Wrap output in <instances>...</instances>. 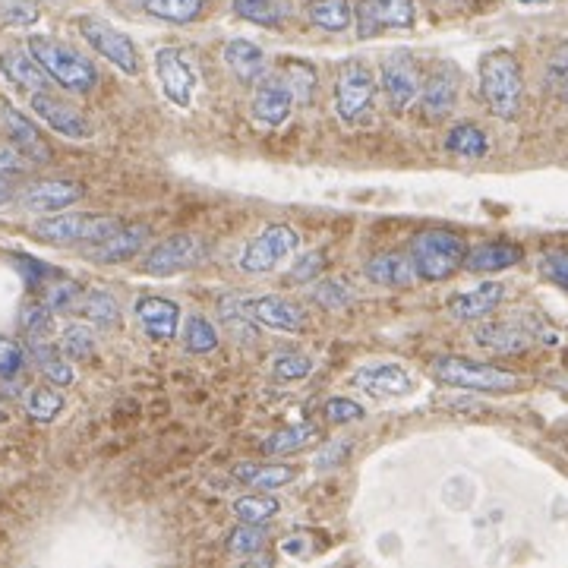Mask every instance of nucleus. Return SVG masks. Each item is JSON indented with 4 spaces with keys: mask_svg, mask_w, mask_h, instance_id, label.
Returning a JSON list of instances; mask_svg holds the SVG:
<instances>
[{
    "mask_svg": "<svg viewBox=\"0 0 568 568\" xmlns=\"http://www.w3.org/2000/svg\"><path fill=\"white\" fill-rule=\"evenodd\" d=\"M124 228L114 215H51L32 225V234L45 243H101Z\"/></svg>",
    "mask_w": 568,
    "mask_h": 568,
    "instance_id": "5",
    "label": "nucleus"
},
{
    "mask_svg": "<svg viewBox=\"0 0 568 568\" xmlns=\"http://www.w3.org/2000/svg\"><path fill=\"white\" fill-rule=\"evenodd\" d=\"M234 310L253 322L275 332H303L307 329V313L297 300L281 297V294H262L250 300H234Z\"/></svg>",
    "mask_w": 568,
    "mask_h": 568,
    "instance_id": "10",
    "label": "nucleus"
},
{
    "mask_svg": "<svg viewBox=\"0 0 568 568\" xmlns=\"http://www.w3.org/2000/svg\"><path fill=\"white\" fill-rule=\"evenodd\" d=\"M0 70L7 73L10 83H16L19 89H26V92H48V83H51V76L42 70V64L32 57V51H4L0 54Z\"/></svg>",
    "mask_w": 568,
    "mask_h": 568,
    "instance_id": "22",
    "label": "nucleus"
},
{
    "mask_svg": "<svg viewBox=\"0 0 568 568\" xmlns=\"http://www.w3.org/2000/svg\"><path fill=\"white\" fill-rule=\"evenodd\" d=\"M51 307L42 300H26L23 310H19V326H23L26 335H42L51 329Z\"/></svg>",
    "mask_w": 568,
    "mask_h": 568,
    "instance_id": "43",
    "label": "nucleus"
},
{
    "mask_svg": "<svg viewBox=\"0 0 568 568\" xmlns=\"http://www.w3.org/2000/svg\"><path fill=\"white\" fill-rule=\"evenodd\" d=\"M319 439V426L316 423H294V426H284V430L272 433L266 442H262V455L278 458V455H294L310 449V445Z\"/></svg>",
    "mask_w": 568,
    "mask_h": 568,
    "instance_id": "29",
    "label": "nucleus"
},
{
    "mask_svg": "<svg viewBox=\"0 0 568 568\" xmlns=\"http://www.w3.org/2000/svg\"><path fill=\"white\" fill-rule=\"evenodd\" d=\"M32 57L42 64V70L51 76V83H57L60 89L76 92V95H89L98 86V70L89 57H83L76 48L57 42V38L48 35H32L29 45Z\"/></svg>",
    "mask_w": 568,
    "mask_h": 568,
    "instance_id": "1",
    "label": "nucleus"
},
{
    "mask_svg": "<svg viewBox=\"0 0 568 568\" xmlns=\"http://www.w3.org/2000/svg\"><path fill=\"white\" fill-rule=\"evenodd\" d=\"M423 79L417 70V60L408 51H392L382 60V92L389 101L392 114H404L420 98Z\"/></svg>",
    "mask_w": 568,
    "mask_h": 568,
    "instance_id": "11",
    "label": "nucleus"
},
{
    "mask_svg": "<svg viewBox=\"0 0 568 568\" xmlns=\"http://www.w3.org/2000/svg\"><path fill=\"white\" fill-rule=\"evenodd\" d=\"M376 98V79L367 64L360 60H348L338 70V83H335V114L344 124H360L367 111L373 108Z\"/></svg>",
    "mask_w": 568,
    "mask_h": 568,
    "instance_id": "8",
    "label": "nucleus"
},
{
    "mask_svg": "<svg viewBox=\"0 0 568 568\" xmlns=\"http://www.w3.org/2000/svg\"><path fill=\"white\" fill-rule=\"evenodd\" d=\"M221 57H225L228 70L240 83H256V79L266 73V51L247 42V38H231V42L221 48Z\"/></svg>",
    "mask_w": 568,
    "mask_h": 568,
    "instance_id": "24",
    "label": "nucleus"
},
{
    "mask_svg": "<svg viewBox=\"0 0 568 568\" xmlns=\"http://www.w3.org/2000/svg\"><path fill=\"white\" fill-rule=\"evenodd\" d=\"M266 543H269L266 527L240 521V527H234V531L228 534V543H225V546H228V553H234V556H253V553H259Z\"/></svg>",
    "mask_w": 568,
    "mask_h": 568,
    "instance_id": "39",
    "label": "nucleus"
},
{
    "mask_svg": "<svg viewBox=\"0 0 568 568\" xmlns=\"http://www.w3.org/2000/svg\"><path fill=\"white\" fill-rule=\"evenodd\" d=\"M505 297V288L496 281H486L480 284V288H471V291H461L455 297H449V303H445V310H449V316L461 319V322H471V319H483L490 316L499 303Z\"/></svg>",
    "mask_w": 568,
    "mask_h": 568,
    "instance_id": "20",
    "label": "nucleus"
},
{
    "mask_svg": "<svg viewBox=\"0 0 568 568\" xmlns=\"http://www.w3.org/2000/svg\"><path fill=\"white\" fill-rule=\"evenodd\" d=\"M310 300L326 313H338L344 307H351L354 291L348 288V281H341V278H322V281L310 284Z\"/></svg>",
    "mask_w": 568,
    "mask_h": 568,
    "instance_id": "35",
    "label": "nucleus"
},
{
    "mask_svg": "<svg viewBox=\"0 0 568 568\" xmlns=\"http://www.w3.org/2000/svg\"><path fill=\"white\" fill-rule=\"evenodd\" d=\"M32 168V161L19 152L13 142L0 146V177H13V174H26Z\"/></svg>",
    "mask_w": 568,
    "mask_h": 568,
    "instance_id": "51",
    "label": "nucleus"
},
{
    "mask_svg": "<svg viewBox=\"0 0 568 568\" xmlns=\"http://www.w3.org/2000/svg\"><path fill=\"white\" fill-rule=\"evenodd\" d=\"M300 247V237L288 225H269L262 234H256L240 253V269L247 275H269L281 262H288Z\"/></svg>",
    "mask_w": 568,
    "mask_h": 568,
    "instance_id": "6",
    "label": "nucleus"
},
{
    "mask_svg": "<svg viewBox=\"0 0 568 568\" xmlns=\"http://www.w3.org/2000/svg\"><path fill=\"white\" fill-rule=\"evenodd\" d=\"M60 411H64V395L57 392V385H35L26 392V414L38 423H51Z\"/></svg>",
    "mask_w": 568,
    "mask_h": 568,
    "instance_id": "36",
    "label": "nucleus"
},
{
    "mask_svg": "<svg viewBox=\"0 0 568 568\" xmlns=\"http://www.w3.org/2000/svg\"><path fill=\"white\" fill-rule=\"evenodd\" d=\"M155 76H158L161 92L168 95L171 105H177V108L193 105L196 73H193L184 51L180 48H158L155 51Z\"/></svg>",
    "mask_w": 568,
    "mask_h": 568,
    "instance_id": "12",
    "label": "nucleus"
},
{
    "mask_svg": "<svg viewBox=\"0 0 568 568\" xmlns=\"http://www.w3.org/2000/svg\"><path fill=\"white\" fill-rule=\"evenodd\" d=\"M518 4H550V0H518Z\"/></svg>",
    "mask_w": 568,
    "mask_h": 568,
    "instance_id": "54",
    "label": "nucleus"
},
{
    "mask_svg": "<svg viewBox=\"0 0 568 568\" xmlns=\"http://www.w3.org/2000/svg\"><path fill=\"white\" fill-rule=\"evenodd\" d=\"M79 310H83L86 319H92L95 326L101 329H114L117 322H120V307H117V300L108 294V291H86L83 297H79Z\"/></svg>",
    "mask_w": 568,
    "mask_h": 568,
    "instance_id": "34",
    "label": "nucleus"
},
{
    "mask_svg": "<svg viewBox=\"0 0 568 568\" xmlns=\"http://www.w3.org/2000/svg\"><path fill=\"white\" fill-rule=\"evenodd\" d=\"M524 259V250L518 243L509 240H490V243H477L474 250H468L464 256V269L471 272H502V269H512Z\"/></svg>",
    "mask_w": 568,
    "mask_h": 568,
    "instance_id": "23",
    "label": "nucleus"
},
{
    "mask_svg": "<svg viewBox=\"0 0 568 568\" xmlns=\"http://www.w3.org/2000/svg\"><path fill=\"white\" fill-rule=\"evenodd\" d=\"M351 449H354V439H351V436L332 439L329 445H322L319 455L313 458V468H316V471H332V468H341L344 458L351 455Z\"/></svg>",
    "mask_w": 568,
    "mask_h": 568,
    "instance_id": "45",
    "label": "nucleus"
},
{
    "mask_svg": "<svg viewBox=\"0 0 568 568\" xmlns=\"http://www.w3.org/2000/svg\"><path fill=\"white\" fill-rule=\"evenodd\" d=\"M322 417H326L329 423H354V420H363L367 417V411L360 408L357 401L351 398H329L326 404H322Z\"/></svg>",
    "mask_w": 568,
    "mask_h": 568,
    "instance_id": "47",
    "label": "nucleus"
},
{
    "mask_svg": "<svg viewBox=\"0 0 568 568\" xmlns=\"http://www.w3.org/2000/svg\"><path fill=\"white\" fill-rule=\"evenodd\" d=\"M278 499L275 496H266V493H259V496H240L234 499V515L240 521H247V524H269L275 515H278Z\"/></svg>",
    "mask_w": 568,
    "mask_h": 568,
    "instance_id": "37",
    "label": "nucleus"
},
{
    "mask_svg": "<svg viewBox=\"0 0 568 568\" xmlns=\"http://www.w3.org/2000/svg\"><path fill=\"white\" fill-rule=\"evenodd\" d=\"M524 79L512 51H490L480 60V95L496 117H515L521 105Z\"/></svg>",
    "mask_w": 568,
    "mask_h": 568,
    "instance_id": "3",
    "label": "nucleus"
},
{
    "mask_svg": "<svg viewBox=\"0 0 568 568\" xmlns=\"http://www.w3.org/2000/svg\"><path fill=\"white\" fill-rule=\"evenodd\" d=\"M60 351H64L70 360H89L95 354L92 329L83 326V322H73V326H67L64 335H60Z\"/></svg>",
    "mask_w": 568,
    "mask_h": 568,
    "instance_id": "40",
    "label": "nucleus"
},
{
    "mask_svg": "<svg viewBox=\"0 0 568 568\" xmlns=\"http://www.w3.org/2000/svg\"><path fill=\"white\" fill-rule=\"evenodd\" d=\"M23 367H26L23 344L7 338V335H0V379H19Z\"/></svg>",
    "mask_w": 568,
    "mask_h": 568,
    "instance_id": "44",
    "label": "nucleus"
},
{
    "mask_svg": "<svg viewBox=\"0 0 568 568\" xmlns=\"http://www.w3.org/2000/svg\"><path fill=\"white\" fill-rule=\"evenodd\" d=\"M445 149L458 158H483L490 152V139H486V133L477 124L464 120V124H455L449 136H445Z\"/></svg>",
    "mask_w": 568,
    "mask_h": 568,
    "instance_id": "31",
    "label": "nucleus"
},
{
    "mask_svg": "<svg viewBox=\"0 0 568 568\" xmlns=\"http://www.w3.org/2000/svg\"><path fill=\"white\" fill-rule=\"evenodd\" d=\"M146 13L161 19V23H174V26H190L206 10V0H146Z\"/></svg>",
    "mask_w": 568,
    "mask_h": 568,
    "instance_id": "30",
    "label": "nucleus"
},
{
    "mask_svg": "<svg viewBox=\"0 0 568 568\" xmlns=\"http://www.w3.org/2000/svg\"><path fill=\"white\" fill-rule=\"evenodd\" d=\"M240 483H247V486H256V490H281V486H288L297 480V468L294 464H250V461H243L237 464V468L231 471Z\"/></svg>",
    "mask_w": 568,
    "mask_h": 568,
    "instance_id": "27",
    "label": "nucleus"
},
{
    "mask_svg": "<svg viewBox=\"0 0 568 568\" xmlns=\"http://www.w3.org/2000/svg\"><path fill=\"white\" fill-rule=\"evenodd\" d=\"M326 253L322 250H310V253H303L297 262H294V269L288 272V281L291 284H310L313 278L322 275V269H326Z\"/></svg>",
    "mask_w": 568,
    "mask_h": 568,
    "instance_id": "46",
    "label": "nucleus"
},
{
    "mask_svg": "<svg viewBox=\"0 0 568 568\" xmlns=\"http://www.w3.org/2000/svg\"><path fill=\"white\" fill-rule=\"evenodd\" d=\"M477 344L493 354H521L527 344H531V335L524 329L512 326V322H486L474 332Z\"/></svg>",
    "mask_w": 568,
    "mask_h": 568,
    "instance_id": "28",
    "label": "nucleus"
},
{
    "mask_svg": "<svg viewBox=\"0 0 568 568\" xmlns=\"http://www.w3.org/2000/svg\"><path fill=\"white\" fill-rule=\"evenodd\" d=\"M4 127H7L10 142L32 161V165H48V161H51L48 142L42 139V133L35 130V124L26 114H19L16 108H7L4 111Z\"/></svg>",
    "mask_w": 568,
    "mask_h": 568,
    "instance_id": "21",
    "label": "nucleus"
},
{
    "mask_svg": "<svg viewBox=\"0 0 568 568\" xmlns=\"http://www.w3.org/2000/svg\"><path fill=\"white\" fill-rule=\"evenodd\" d=\"M234 13L262 29H278L288 16V7L281 0H234Z\"/></svg>",
    "mask_w": 568,
    "mask_h": 568,
    "instance_id": "33",
    "label": "nucleus"
},
{
    "mask_svg": "<svg viewBox=\"0 0 568 568\" xmlns=\"http://www.w3.org/2000/svg\"><path fill=\"white\" fill-rule=\"evenodd\" d=\"M76 26H79V32H83V38L89 42V48L95 54L105 57L108 64H114L120 73L136 76L142 70L139 51H136L130 35H124L120 29H114L111 23H105V19H98V16H79Z\"/></svg>",
    "mask_w": 568,
    "mask_h": 568,
    "instance_id": "7",
    "label": "nucleus"
},
{
    "mask_svg": "<svg viewBox=\"0 0 568 568\" xmlns=\"http://www.w3.org/2000/svg\"><path fill=\"white\" fill-rule=\"evenodd\" d=\"M7 420V408H4V404H0V423H4Z\"/></svg>",
    "mask_w": 568,
    "mask_h": 568,
    "instance_id": "55",
    "label": "nucleus"
},
{
    "mask_svg": "<svg viewBox=\"0 0 568 568\" xmlns=\"http://www.w3.org/2000/svg\"><path fill=\"white\" fill-rule=\"evenodd\" d=\"M411 266L417 278L423 281H445L464 266V256H468V243L461 234L449 228H426L411 237Z\"/></svg>",
    "mask_w": 568,
    "mask_h": 568,
    "instance_id": "2",
    "label": "nucleus"
},
{
    "mask_svg": "<svg viewBox=\"0 0 568 568\" xmlns=\"http://www.w3.org/2000/svg\"><path fill=\"white\" fill-rule=\"evenodd\" d=\"M149 240V228L146 225H133V228H120L117 234H111L108 240L95 243L89 250V259L95 262H127L133 259Z\"/></svg>",
    "mask_w": 568,
    "mask_h": 568,
    "instance_id": "25",
    "label": "nucleus"
},
{
    "mask_svg": "<svg viewBox=\"0 0 568 568\" xmlns=\"http://www.w3.org/2000/svg\"><path fill=\"white\" fill-rule=\"evenodd\" d=\"M430 373L442 385H455V389L468 392H512L521 385V379L509 370L490 367V363H477L468 357L442 354L430 363Z\"/></svg>",
    "mask_w": 568,
    "mask_h": 568,
    "instance_id": "4",
    "label": "nucleus"
},
{
    "mask_svg": "<svg viewBox=\"0 0 568 568\" xmlns=\"http://www.w3.org/2000/svg\"><path fill=\"white\" fill-rule=\"evenodd\" d=\"M313 373V360L300 351H284L272 360V376L281 382H297V379H307Z\"/></svg>",
    "mask_w": 568,
    "mask_h": 568,
    "instance_id": "42",
    "label": "nucleus"
},
{
    "mask_svg": "<svg viewBox=\"0 0 568 568\" xmlns=\"http://www.w3.org/2000/svg\"><path fill=\"white\" fill-rule=\"evenodd\" d=\"M79 297H83V291H79L73 281H64V284H54V288L48 291V297H45V303L57 313V310H70Z\"/></svg>",
    "mask_w": 568,
    "mask_h": 568,
    "instance_id": "52",
    "label": "nucleus"
},
{
    "mask_svg": "<svg viewBox=\"0 0 568 568\" xmlns=\"http://www.w3.org/2000/svg\"><path fill=\"white\" fill-rule=\"evenodd\" d=\"M184 344L190 354H209L218 348V332L206 316H190L187 319V332H184Z\"/></svg>",
    "mask_w": 568,
    "mask_h": 568,
    "instance_id": "41",
    "label": "nucleus"
},
{
    "mask_svg": "<svg viewBox=\"0 0 568 568\" xmlns=\"http://www.w3.org/2000/svg\"><path fill=\"white\" fill-rule=\"evenodd\" d=\"M546 86H550L553 95H559L562 101H568V48L559 51L550 60V70H546Z\"/></svg>",
    "mask_w": 568,
    "mask_h": 568,
    "instance_id": "49",
    "label": "nucleus"
},
{
    "mask_svg": "<svg viewBox=\"0 0 568 568\" xmlns=\"http://www.w3.org/2000/svg\"><path fill=\"white\" fill-rule=\"evenodd\" d=\"M136 319L152 341H174L180 329V307L168 297H139Z\"/></svg>",
    "mask_w": 568,
    "mask_h": 568,
    "instance_id": "19",
    "label": "nucleus"
},
{
    "mask_svg": "<svg viewBox=\"0 0 568 568\" xmlns=\"http://www.w3.org/2000/svg\"><path fill=\"white\" fill-rule=\"evenodd\" d=\"M310 23L326 32H344L354 23V10L348 0H313L307 7Z\"/></svg>",
    "mask_w": 568,
    "mask_h": 568,
    "instance_id": "32",
    "label": "nucleus"
},
{
    "mask_svg": "<svg viewBox=\"0 0 568 568\" xmlns=\"http://www.w3.org/2000/svg\"><path fill=\"white\" fill-rule=\"evenodd\" d=\"M13 199V187L7 184L4 177H0V206H7V202Z\"/></svg>",
    "mask_w": 568,
    "mask_h": 568,
    "instance_id": "53",
    "label": "nucleus"
},
{
    "mask_svg": "<svg viewBox=\"0 0 568 568\" xmlns=\"http://www.w3.org/2000/svg\"><path fill=\"white\" fill-rule=\"evenodd\" d=\"M540 272L568 291V250H546L540 256Z\"/></svg>",
    "mask_w": 568,
    "mask_h": 568,
    "instance_id": "48",
    "label": "nucleus"
},
{
    "mask_svg": "<svg viewBox=\"0 0 568 568\" xmlns=\"http://www.w3.org/2000/svg\"><path fill=\"white\" fill-rule=\"evenodd\" d=\"M32 111L42 117L54 133L67 136V139H89L92 136V124L86 120V114L73 105H67L64 98L51 95V92H35Z\"/></svg>",
    "mask_w": 568,
    "mask_h": 568,
    "instance_id": "15",
    "label": "nucleus"
},
{
    "mask_svg": "<svg viewBox=\"0 0 568 568\" xmlns=\"http://www.w3.org/2000/svg\"><path fill=\"white\" fill-rule=\"evenodd\" d=\"M0 19L10 26H32L38 19V7L26 0H10V4H0Z\"/></svg>",
    "mask_w": 568,
    "mask_h": 568,
    "instance_id": "50",
    "label": "nucleus"
},
{
    "mask_svg": "<svg viewBox=\"0 0 568 568\" xmlns=\"http://www.w3.org/2000/svg\"><path fill=\"white\" fill-rule=\"evenodd\" d=\"M354 382L373 398H401L414 392V376L401 363H367L354 373Z\"/></svg>",
    "mask_w": 568,
    "mask_h": 568,
    "instance_id": "16",
    "label": "nucleus"
},
{
    "mask_svg": "<svg viewBox=\"0 0 568 568\" xmlns=\"http://www.w3.org/2000/svg\"><path fill=\"white\" fill-rule=\"evenodd\" d=\"M354 19L360 38H373L385 29H411L414 0H360Z\"/></svg>",
    "mask_w": 568,
    "mask_h": 568,
    "instance_id": "13",
    "label": "nucleus"
},
{
    "mask_svg": "<svg viewBox=\"0 0 568 568\" xmlns=\"http://www.w3.org/2000/svg\"><path fill=\"white\" fill-rule=\"evenodd\" d=\"M202 256H206V247H202L199 237L174 234V237L158 240L155 247L142 256V272L152 275V278H168V275L193 269Z\"/></svg>",
    "mask_w": 568,
    "mask_h": 568,
    "instance_id": "9",
    "label": "nucleus"
},
{
    "mask_svg": "<svg viewBox=\"0 0 568 568\" xmlns=\"http://www.w3.org/2000/svg\"><path fill=\"white\" fill-rule=\"evenodd\" d=\"M363 272H367V278L379 284V288H411L417 278L411 256H401V253H376Z\"/></svg>",
    "mask_w": 568,
    "mask_h": 568,
    "instance_id": "26",
    "label": "nucleus"
},
{
    "mask_svg": "<svg viewBox=\"0 0 568 568\" xmlns=\"http://www.w3.org/2000/svg\"><path fill=\"white\" fill-rule=\"evenodd\" d=\"M294 105H297V98L284 79H266V83L256 86V92H253L250 114L262 127H281L284 120L291 117Z\"/></svg>",
    "mask_w": 568,
    "mask_h": 568,
    "instance_id": "17",
    "label": "nucleus"
},
{
    "mask_svg": "<svg viewBox=\"0 0 568 568\" xmlns=\"http://www.w3.org/2000/svg\"><path fill=\"white\" fill-rule=\"evenodd\" d=\"M83 184H76V180H38V184L26 187L19 202L29 209V212H60V209H70L73 202L83 199Z\"/></svg>",
    "mask_w": 568,
    "mask_h": 568,
    "instance_id": "18",
    "label": "nucleus"
},
{
    "mask_svg": "<svg viewBox=\"0 0 568 568\" xmlns=\"http://www.w3.org/2000/svg\"><path fill=\"white\" fill-rule=\"evenodd\" d=\"M458 89H461V76L452 64H442L426 76L420 89V111L426 114V120L449 117L458 105Z\"/></svg>",
    "mask_w": 568,
    "mask_h": 568,
    "instance_id": "14",
    "label": "nucleus"
},
{
    "mask_svg": "<svg viewBox=\"0 0 568 568\" xmlns=\"http://www.w3.org/2000/svg\"><path fill=\"white\" fill-rule=\"evenodd\" d=\"M281 79L291 86L297 101H310L316 89V70L307 60H281Z\"/></svg>",
    "mask_w": 568,
    "mask_h": 568,
    "instance_id": "38",
    "label": "nucleus"
}]
</instances>
